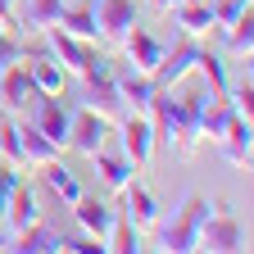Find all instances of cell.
Segmentation results:
<instances>
[{"mask_svg": "<svg viewBox=\"0 0 254 254\" xmlns=\"http://www.w3.org/2000/svg\"><path fill=\"white\" fill-rule=\"evenodd\" d=\"M209 82L190 95H173V91H159L150 100V127H154V145H168L173 159H190L200 145V114L209 105Z\"/></svg>", "mask_w": 254, "mask_h": 254, "instance_id": "cell-1", "label": "cell"}, {"mask_svg": "<svg viewBox=\"0 0 254 254\" xmlns=\"http://www.w3.org/2000/svg\"><path fill=\"white\" fill-rule=\"evenodd\" d=\"M209 200L204 195H186L182 200V209L164 222V218H159V250H168V254H186V250H195V236H200V222L209 218Z\"/></svg>", "mask_w": 254, "mask_h": 254, "instance_id": "cell-2", "label": "cell"}, {"mask_svg": "<svg viewBox=\"0 0 254 254\" xmlns=\"http://www.w3.org/2000/svg\"><path fill=\"white\" fill-rule=\"evenodd\" d=\"M41 37H46V50L55 55V64H59L68 77L91 73L95 64L105 59V55H100V41H82V37H73V32H64L59 23H55V27H46Z\"/></svg>", "mask_w": 254, "mask_h": 254, "instance_id": "cell-3", "label": "cell"}, {"mask_svg": "<svg viewBox=\"0 0 254 254\" xmlns=\"http://www.w3.org/2000/svg\"><path fill=\"white\" fill-rule=\"evenodd\" d=\"M77 82H82V86H77V95H82V105H86V109L105 114L109 123H118V118L127 114L123 95H118V82H114V68H109V59H100V64H95L91 73H82Z\"/></svg>", "mask_w": 254, "mask_h": 254, "instance_id": "cell-4", "label": "cell"}, {"mask_svg": "<svg viewBox=\"0 0 254 254\" xmlns=\"http://www.w3.org/2000/svg\"><path fill=\"white\" fill-rule=\"evenodd\" d=\"M195 250H213V254H236V250H250L245 245V227L232 209H209V218L200 222V236H195Z\"/></svg>", "mask_w": 254, "mask_h": 254, "instance_id": "cell-5", "label": "cell"}, {"mask_svg": "<svg viewBox=\"0 0 254 254\" xmlns=\"http://www.w3.org/2000/svg\"><path fill=\"white\" fill-rule=\"evenodd\" d=\"M200 50H204V46H200V41H190V37H182L173 50H164L159 68L150 73V77H154V86H159V91H177V86H182L190 73H195V64H200Z\"/></svg>", "mask_w": 254, "mask_h": 254, "instance_id": "cell-6", "label": "cell"}, {"mask_svg": "<svg viewBox=\"0 0 254 254\" xmlns=\"http://www.w3.org/2000/svg\"><path fill=\"white\" fill-rule=\"evenodd\" d=\"M95 27H100V41H123L132 32L136 14H141V0H86Z\"/></svg>", "mask_w": 254, "mask_h": 254, "instance_id": "cell-7", "label": "cell"}, {"mask_svg": "<svg viewBox=\"0 0 254 254\" xmlns=\"http://www.w3.org/2000/svg\"><path fill=\"white\" fill-rule=\"evenodd\" d=\"M109 132H114V123L105 118V114H95V109H73V123H68V145L77 150V154H95V150H105V141H109Z\"/></svg>", "mask_w": 254, "mask_h": 254, "instance_id": "cell-8", "label": "cell"}, {"mask_svg": "<svg viewBox=\"0 0 254 254\" xmlns=\"http://www.w3.org/2000/svg\"><path fill=\"white\" fill-rule=\"evenodd\" d=\"M118 136H123V154L141 168H150V154H154V127H150V114H132L127 109L118 118Z\"/></svg>", "mask_w": 254, "mask_h": 254, "instance_id": "cell-9", "label": "cell"}, {"mask_svg": "<svg viewBox=\"0 0 254 254\" xmlns=\"http://www.w3.org/2000/svg\"><path fill=\"white\" fill-rule=\"evenodd\" d=\"M32 123H37V132L50 136L59 150L68 145V123H73V105L64 100V91L55 95H37V114H32Z\"/></svg>", "mask_w": 254, "mask_h": 254, "instance_id": "cell-10", "label": "cell"}, {"mask_svg": "<svg viewBox=\"0 0 254 254\" xmlns=\"http://www.w3.org/2000/svg\"><path fill=\"white\" fill-rule=\"evenodd\" d=\"M68 209H73L77 227H82L86 236H95V241H109V227H114V218H118V209H114L109 200H100V195H77ZM105 250H109V245H105Z\"/></svg>", "mask_w": 254, "mask_h": 254, "instance_id": "cell-11", "label": "cell"}, {"mask_svg": "<svg viewBox=\"0 0 254 254\" xmlns=\"http://www.w3.org/2000/svg\"><path fill=\"white\" fill-rule=\"evenodd\" d=\"M123 209H127L123 218L132 222L136 232H154V227H159V218H164V209H159V200H154V190L141 186L136 177L127 182V190H123Z\"/></svg>", "mask_w": 254, "mask_h": 254, "instance_id": "cell-12", "label": "cell"}, {"mask_svg": "<svg viewBox=\"0 0 254 254\" xmlns=\"http://www.w3.org/2000/svg\"><path fill=\"white\" fill-rule=\"evenodd\" d=\"M118 46H123L127 64H132V68H141V73H154V68H159V59H164V50H168V46L159 41L150 27H141V23H132V32H127Z\"/></svg>", "mask_w": 254, "mask_h": 254, "instance_id": "cell-13", "label": "cell"}, {"mask_svg": "<svg viewBox=\"0 0 254 254\" xmlns=\"http://www.w3.org/2000/svg\"><path fill=\"white\" fill-rule=\"evenodd\" d=\"M91 168H95V177H100V186L109 190V195H123L127 190V182L136 177V164L127 154H109V150H95L91 154Z\"/></svg>", "mask_w": 254, "mask_h": 254, "instance_id": "cell-14", "label": "cell"}, {"mask_svg": "<svg viewBox=\"0 0 254 254\" xmlns=\"http://www.w3.org/2000/svg\"><path fill=\"white\" fill-rule=\"evenodd\" d=\"M114 82H118V95H123V105L132 109V114H145V109H150V100L159 95L154 77H150V73H141V68H132V64H127L123 73H114Z\"/></svg>", "mask_w": 254, "mask_h": 254, "instance_id": "cell-15", "label": "cell"}, {"mask_svg": "<svg viewBox=\"0 0 254 254\" xmlns=\"http://www.w3.org/2000/svg\"><path fill=\"white\" fill-rule=\"evenodd\" d=\"M37 218H41V195H37V186L18 182L14 195H9V209H5V222H0V227H9V236H14V232L32 227Z\"/></svg>", "mask_w": 254, "mask_h": 254, "instance_id": "cell-16", "label": "cell"}, {"mask_svg": "<svg viewBox=\"0 0 254 254\" xmlns=\"http://www.w3.org/2000/svg\"><path fill=\"white\" fill-rule=\"evenodd\" d=\"M59 241H64V232L46 227V222L37 218V222H32V227L14 232L5 250H18V254H64V245H59Z\"/></svg>", "mask_w": 254, "mask_h": 254, "instance_id": "cell-17", "label": "cell"}, {"mask_svg": "<svg viewBox=\"0 0 254 254\" xmlns=\"http://www.w3.org/2000/svg\"><path fill=\"white\" fill-rule=\"evenodd\" d=\"M168 14L177 18L182 37H190V41H204L209 32H213V9H209V0H177Z\"/></svg>", "mask_w": 254, "mask_h": 254, "instance_id": "cell-18", "label": "cell"}, {"mask_svg": "<svg viewBox=\"0 0 254 254\" xmlns=\"http://www.w3.org/2000/svg\"><path fill=\"white\" fill-rule=\"evenodd\" d=\"M27 95H37V86L27 77V64H9L0 73V109H9V114L27 109Z\"/></svg>", "mask_w": 254, "mask_h": 254, "instance_id": "cell-19", "label": "cell"}, {"mask_svg": "<svg viewBox=\"0 0 254 254\" xmlns=\"http://www.w3.org/2000/svg\"><path fill=\"white\" fill-rule=\"evenodd\" d=\"M27 77H32V86H37V95H55V91H64V77H68V73L55 64L50 50H37L32 64H27Z\"/></svg>", "mask_w": 254, "mask_h": 254, "instance_id": "cell-20", "label": "cell"}, {"mask_svg": "<svg viewBox=\"0 0 254 254\" xmlns=\"http://www.w3.org/2000/svg\"><path fill=\"white\" fill-rule=\"evenodd\" d=\"M18 136H23V164H27V168H41V164H50V159L64 154L50 136L37 132V123H18Z\"/></svg>", "mask_w": 254, "mask_h": 254, "instance_id": "cell-21", "label": "cell"}, {"mask_svg": "<svg viewBox=\"0 0 254 254\" xmlns=\"http://www.w3.org/2000/svg\"><path fill=\"white\" fill-rule=\"evenodd\" d=\"M41 177H46V186H50V195L64 200V204H73V200L82 195V182H77V173L64 164V159H50V164H41Z\"/></svg>", "mask_w": 254, "mask_h": 254, "instance_id": "cell-22", "label": "cell"}, {"mask_svg": "<svg viewBox=\"0 0 254 254\" xmlns=\"http://www.w3.org/2000/svg\"><path fill=\"white\" fill-rule=\"evenodd\" d=\"M222 159H227L232 168H250V145H254V136H250V123L245 118H236L227 132H222Z\"/></svg>", "mask_w": 254, "mask_h": 254, "instance_id": "cell-23", "label": "cell"}, {"mask_svg": "<svg viewBox=\"0 0 254 254\" xmlns=\"http://www.w3.org/2000/svg\"><path fill=\"white\" fill-rule=\"evenodd\" d=\"M59 14H64V0H23L18 27H27V32H46V27L59 23Z\"/></svg>", "mask_w": 254, "mask_h": 254, "instance_id": "cell-24", "label": "cell"}, {"mask_svg": "<svg viewBox=\"0 0 254 254\" xmlns=\"http://www.w3.org/2000/svg\"><path fill=\"white\" fill-rule=\"evenodd\" d=\"M218 32H222V46H227L236 59H250V50H254V14H250V9H245L232 27H218Z\"/></svg>", "mask_w": 254, "mask_h": 254, "instance_id": "cell-25", "label": "cell"}, {"mask_svg": "<svg viewBox=\"0 0 254 254\" xmlns=\"http://www.w3.org/2000/svg\"><path fill=\"white\" fill-rule=\"evenodd\" d=\"M59 27H64V32H73V37H82V41H100V27H95L91 5H64Z\"/></svg>", "mask_w": 254, "mask_h": 254, "instance_id": "cell-26", "label": "cell"}, {"mask_svg": "<svg viewBox=\"0 0 254 254\" xmlns=\"http://www.w3.org/2000/svg\"><path fill=\"white\" fill-rule=\"evenodd\" d=\"M0 159H5V164H14V168H27V164H23L18 118H9V114H0Z\"/></svg>", "mask_w": 254, "mask_h": 254, "instance_id": "cell-27", "label": "cell"}, {"mask_svg": "<svg viewBox=\"0 0 254 254\" xmlns=\"http://www.w3.org/2000/svg\"><path fill=\"white\" fill-rule=\"evenodd\" d=\"M195 73H204V82H209V91H213V95H227V86H232V77H227V64H222V59H218L209 46L200 50Z\"/></svg>", "mask_w": 254, "mask_h": 254, "instance_id": "cell-28", "label": "cell"}, {"mask_svg": "<svg viewBox=\"0 0 254 254\" xmlns=\"http://www.w3.org/2000/svg\"><path fill=\"white\" fill-rule=\"evenodd\" d=\"M109 250H118V254H136L141 250V232L132 227V222H127L123 213L114 218V227H109V241H105Z\"/></svg>", "mask_w": 254, "mask_h": 254, "instance_id": "cell-29", "label": "cell"}, {"mask_svg": "<svg viewBox=\"0 0 254 254\" xmlns=\"http://www.w3.org/2000/svg\"><path fill=\"white\" fill-rule=\"evenodd\" d=\"M209 9H213V32H218V27H232L250 9V0H209Z\"/></svg>", "mask_w": 254, "mask_h": 254, "instance_id": "cell-30", "label": "cell"}, {"mask_svg": "<svg viewBox=\"0 0 254 254\" xmlns=\"http://www.w3.org/2000/svg\"><path fill=\"white\" fill-rule=\"evenodd\" d=\"M18 173H23V168H14V164H5V159H0V222H5V209H9V195H14V186L23 182Z\"/></svg>", "mask_w": 254, "mask_h": 254, "instance_id": "cell-31", "label": "cell"}, {"mask_svg": "<svg viewBox=\"0 0 254 254\" xmlns=\"http://www.w3.org/2000/svg\"><path fill=\"white\" fill-rule=\"evenodd\" d=\"M23 55H27V50H23V41L14 37V32H9V27H0V73H5V68H9V64H18Z\"/></svg>", "mask_w": 254, "mask_h": 254, "instance_id": "cell-32", "label": "cell"}, {"mask_svg": "<svg viewBox=\"0 0 254 254\" xmlns=\"http://www.w3.org/2000/svg\"><path fill=\"white\" fill-rule=\"evenodd\" d=\"M227 95H232V105H236V114L250 123L254 118V86H250V77L241 82V86H227Z\"/></svg>", "mask_w": 254, "mask_h": 254, "instance_id": "cell-33", "label": "cell"}, {"mask_svg": "<svg viewBox=\"0 0 254 254\" xmlns=\"http://www.w3.org/2000/svg\"><path fill=\"white\" fill-rule=\"evenodd\" d=\"M59 245L68 250V254H100V250H105V241H95V236H86V232H77V236H64Z\"/></svg>", "mask_w": 254, "mask_h": 254, "instance_id": "cell-34", "label": "cell"}, {"mask_svg": "<svg viewBox=\"0 0 254 254\" xmlns=\"http://www.w3.org/2000/svg\"><path fill=\"white\" fill-rule=\"evenodd\" d=\"M0 27H18V9H14V0H0Z\"/></svg>", "mask_w": 254, "mask_h": 254, "instance_id": "cell-35", "label": "cell"}, {"mask_svg": "<svg viewBox=\"0 0 254 254\" xmlns=\"http://www.w3.org/2000/svg\"><path fill=\"white\" fill-rule=\"evenodd\" d=\"M150 5H154V9H173L177 0H150Z\"/></svg>", "mask_w": 254, "mask_h": 254, "instance_id": "cell-36", "label": "cell"}]
</instances>
